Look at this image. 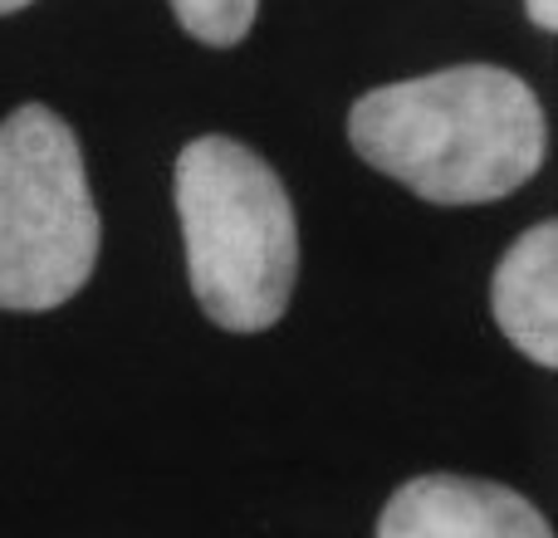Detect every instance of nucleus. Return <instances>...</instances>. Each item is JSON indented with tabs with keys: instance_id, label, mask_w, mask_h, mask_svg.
I'll return each instance as SVG.
<instances>
[{
	"instance_id": "nucleus-2",
	"label": "nucleus",
	"mask_w": 558,
	"mask_h": 538,
	"mask_svg": "<svg viewBox=\"0 0 558 538\" xmlns=\"http://www.w3.org/2000/svg\"><path fill=\"white\" fill-rule=\"evenodd\" d=\"M177 216L206 318L231 333L279 323L299 279V221L275 167L235 137H196L177 157Z\"/></svg>"
},
{
	"instance_id": "nucleus-4",
	"label": "nucleus",
	"mask_w": 558,
	"mask_h": 538,
	"mask_svg": "<svg viewBox=\"0 0 558 538\" xmlns=\"http://www.w3.org/2000/svg\"><path fill=\"white\" fill-rule=\"evenodd\" d=\"M377 538H554V529L510 485L416 475L387 500Z\"/></svg>"
},
{
	"instance_id": "nucleus-3",
	"label": "nucleus",
	"mask_w": 558,
	"mask_h": 538,
	"mask_svg": "<svg viewBox=\"0 0 558 538\" xmlns=\"http://www.w3.org/2000/svg\"><path fill=\"white\" fill-rule=\"evenodd\" d=\"M98 241L74 127L45 103L15 108L0 123V308L69 304L94 274Z\"/></svg>"
},
{
	"instance_id": "nucleus-7",
	"label": "nucleus",
	"mask_w": 558,
	"mask_h": 538,
	"mask_svg": "<svg viewBox=\"0 0 558 538\" xmlns=\"http://www.w3.org/2000/svg\"><path fill=\"white\" fill-rule=\"evenodd\" d=\"M524 10H530V20L544 29V35L558 29V0H524Z\"/></svg>"
},
{
	"instance_id": "nucleus-5",
	"label": "nucleus",
	"mask_w": 558,
	"mask_h": 538,
	"mask_svg": "<svg viewBox=\"0 0 558 538\" xmlns=\"http://www.w3.org/2000/svg\"><path fill=\"white\" fill-rule=\"evenodd\" d=\"M490 308L530 363L558 367V225L539 221L495 265Z\"/></svg>"
},
{
	"instance_id": "nucleus-6",
	"label": "nucleus",
	"mask_w": 558,
	"mask_h": 538,
	"mask_svg": "<svg viewBox=\"0 0 558 538\" xmlns=\"http://www.w3.org/2000/svg\"><path fill=\"white\" fill-rule=\"evenodd\" d=\"M260 0H172V15L192 39L211 49H231L251 35Z\"/></svg>"
},
{
	"instance_id": "nucleus-1",
	"label": "nucleus",
	"mask_w": 558,
	"mask_h": 538,
	"mask_svg": "<svg viewBox=\"0 0 558 538\" xmlns=\"http://www.w3.org/2000/svg\"><path fill=\"white\" fill-rule=\"evenodd\" d=\"M348 143L422 201L485 206L539 172L549 127L520 74L456 64L363 94L348 113Z\"/></svg>"
},
{
	"instance_id": "nucleus-8",
	"label": "nucleus",
	"mask_w": 558,
	"mask_h": 538,
	"mask_svg": "<svg viewBox=\"0 0 558 538\" xmlns=\"http://www.w3.org/2000/svg\"><path fill=\"white\" fill-rule=\"evenodd\" d=\"M25 5H35V0H0V15H10V10H25Z\"/></svg>"
}]
</instances>
